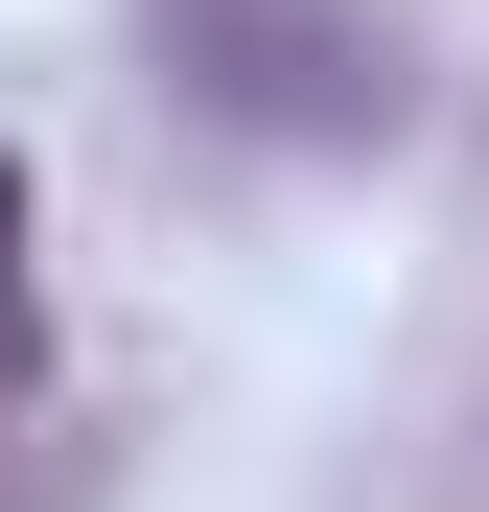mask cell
<instances>
[{
    "label": "cell",
    "instance_id": "6da1fadb",
    "mask_svg": "<svg viewBox=\"0 0 489 512\" xmlns=\"http://www.w3.org/2000/svg\"><path fill=\"white\" fill-rule=\"evenodd\" d=\"M0 373H24V163H0Z\"/></svg>",
    "mask_w": 489,
    "mask_h": 512
}]
</instances>
